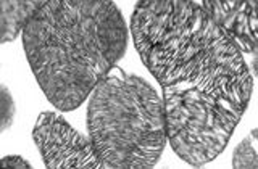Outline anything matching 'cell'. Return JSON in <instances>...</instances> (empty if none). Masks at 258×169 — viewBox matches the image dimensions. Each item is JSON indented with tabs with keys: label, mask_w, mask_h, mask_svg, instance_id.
<instances>
[{
	"label": "cell",
	"mask_w": 258,
	"mask_h": 169,
	"mask_svg": "<svg viewBox=\"0 0 258 169\" xmlns=\"http://www.w3.org/2000/svg\"><path fill=\"white\" fill-rule=\"evenodd\" d=\"M202 8L218 24L242 53L252 55L258 50L256 7L248 0H202Z\"/></svg>",
	"instance_id": "obj_5"
},
{
	"label": "cell",
	"mask_w": 258,
	"mask_h": 169,
	"mask_svg": "<svg viewBox=\"0 0 258 169\" xmlns=\"http://www.w3.org/2000/svg\"><path fill=\"white\" fill-rule=\"evenodd\" d=\"M32 139L44 159L45 167H105L100 158L97 156L91 139L73 129L58 113H40L32 129Z\"/></svg>",
	"instance_id": "obj_4"
},
{
	"label": "cell",
	"mask_w": 258,
	"mask_h": 169,
	"mask_svg": "<svg viewBox=\"0 0 258 169\" xmlns=\"http://www.w3.org/2000/svg\"><path fill=\"white\" fill-rule=\"evenodd\" d=\"M21 36L47 100L73 111L124 56L129 31L113 0H45Z\"/></svg>",
	"instance_id": "obj_2"
},
{
	"label": "cell",
	"mask_w": 258,
	"mask_h": 169,
	"mask_svg": "<svg viewBox=\"0 0 258 169\" xmlns=\"http://www.w3.org/2000/svg\"><path fill=\"white\" fill-rule=\"evenodd\" d=\"M2 166L4 167H21V169L32 167V164L29 163V161H26L20 155H7V156H4L2 158Z\"/></svg>",
	"instance_id": "obj_9"
},
{
	"label": "cell",
	"mask_w": 258,
	"mask_h": 169,
	"mask_svg": "<svg viewBox=\"0 0 258 169\" xmlns=\"http://www.w3.org/2000/svg\"><path fill=\"white\" fill-rule=\"evenodd\" d=\"M256 134H258V129H252L250 135L245 137V139L236 147V150L232 153V161H231L232 167H250V169L258 167V155L255 148Z\"/></svg>",
	"instance_id": "obj_7"
},
{
	"label": "cell",
	"mask_w": 258,
	"mask_h": 169,
	"mask_svg": "<svg viewBox=\"0 0 258 169\" xmlns=\"http://www.w3.org/2000/svg\"><path fill=\"white\" fill-rule=\"evenodd\" d=\"M0 103H2V132H5L8 127L13 124L15 118V102L12 94L8 92V89L4 86L0 91Z\"/></svg>",
	"instance_id": "obj_8"
},
{
	"label": "cell",
	"mask_w": 258,
	"mask_h": 169,
	"mask_svg": "<svg viewBox=\"0 0 258 169\" xmlns=\"http://www.w3.org/2000/svg\"><path fill=\"white\" fill-rule=\"evenodd\" d=\"M131 36L163 92L171 148L192 166L213 161L252 99L244 53L194 0H137Z\"/></svg>",
	"instance_id": "obj_1"
},
{
	"label": "cell",
	"mask_w": 258,
	"mask_h": 169,
	"mask_svg": "<svg viewBox=\"0 0 258 169\" xmlns=\"http://www.w3.org/2000/svg\"><path fill=\"white\" fill-rule=\"evenodd\" d=\"M45 0H0V26H2V44L12 42L21 34L24 24L34 15Z\"/></svg>",
	"instance_id": "obj_6"
},
{
	"label": "cell",
	"mask_w": 258,
	"mask_h": 169,
	"mask_svg": "<svg viewBox=\"0 0 258 169\" xmlns=\"http://www.w3.org/2000/svg\"><path fill=\"white\" fill-rule=\"evenodd\" d=\"M87 131L105 167H152L168 142L163 100L145 79L115 66L91 94Z\"/></svg>",
	"instance_id": "obj_3"
},
{
	"label": "cell",
	"mask_w": 258,
	"mask_h": 169,
	"mask_svg": "<svg viewBox=\"0 0 258 169\" xmlns=\"http://www.w3.org/2000/svg\"><path fill=\"white\" fill-rule=\"evenodd\" d=\"M248 2L252 4L253 7H256V8H258V0H248Z\"/></svg>",
	"instance_id": "obj_10"
}]
</instances>
